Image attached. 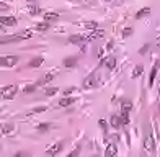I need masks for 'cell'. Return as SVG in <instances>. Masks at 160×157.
<instances>
[{"label": "cell", "mask_w": 160, "mask_h": 157, "mask_svg": "<svg viewBox=\"0 0 160 157\" xmlns=\"http://www.w3.org/2000/svg\"><path fill=\"white\" fill-rule=\"evenodd\" d=\"M96 85H98V74H96V72H93V74H90L88 77L83 78L82 87L85 88V90H92V88H95Z\"/></svg>", "instance_id": "6da1fadb"}, {"label": "cell", "mask_w": 160, "mask_h": 157, "mask_svg": "<svg viewBox=\"0 0 160 157\" xmlns=\"http://www.w3.org/2000/svg\"><path fill=\"white\" fill-rule=\"evenodd\" d=\"M17 92H18L17 85H7V87H2V97L5 100H12L17 95Z\"/></svg>", "instance_id": "7a4b0ae2"}, {"label": "cell", "mask_w": 160, "mask_h": 157, "mask_svg": "<svg viewBox=\"0 0 160 157\" xmlns=\"http://www.w3.org/2000/svg\"><path fill=\"white\" fill-rule=\"evenodd\" d=\"M17 62H18V57H17V56H3V57L0 59V64H2V67H13Z\"/></svg>", "instance_id": "3957f363"}, {"label": "cell", "mask_w": 160, "mask_h": 157, "mask_svg": "<svg viewBox=\"0 0 160 157\" xmlns=\"http://www.w3.org/2000/svg\"><path fill=\"white\" fill-rule=\"evenodd\" d=\"M62 146H64L62 142H54V144H51L49 147L46 149V154H48V156H51V157L57 156V154L62 151Z\"/></svg>", "instance_id": "277c9868"}, {"label": "cell", "mask_w": 160, "mask_h": 157, "mask_svg": "<svg viewBox=\"0 0 160 157\" xmlns=\"http://www.w3.org/2000/svg\"><path fill=\"white\" fill-rule=\"evenodd\" d=\"M69 43L70 44H78V46H83L85 43H88V38L82 36V34H72L69 38Z\"/></svg>", "instance_id": "5b68a950"}, {"label": "cell", "mask_w": 160, "mask_h": 157, "mask_svg": "<svg viewBox=\"0 0 160 157\" xmlns=\"http://www.w3.org/2000/svg\"><path fill=\"white\" fill-rule=\"evenodd\" d=\"M101 66L106 67V69H110V70H113V69H115V66H116V59L113 57V56H108V57H105L101 61Z\"/></svg>", "instance_id": "8992f818"}, {"label": "cell", "mask_w": 160, "mask_h": 157, "mask_svg": "<svg viewBox=\"0 0 160 157\" xmlns=\"http://www.w3.org/2000/svg\"><path fill=\"white\" fill-rule=\"evenodd\" d=\"M56 74H57V70H52V72H49V74H48V75H44V77H43L41 80H38V83H36V85L39 87V85H46V83H49L51 80L54 78V75H56Z\"/></svg>", "instance_id": "52a82bcc"}, {"label": "cell", "mask_w": 160, "mask_h": 157, "mask_svg": "<svg viewBox=\"0 0 160 157\" xmlns=\"http://www.w3.org/2000/svg\"><path fill=\"white\" fill-rule=\"evenodd\" d=\"M116 154H118V147H116V144L110 142L108 147H106V151H105V157H116Z\"/></svg>", "instance_id": "ba28073f"}, {"label": "cell", "mask_w": 160, "mask_h": 157, "mask_svg": "<svg viewBox=\"0 0 160 157\" xmlns=\"http://www.w3.org/2000/svg\"><path fill=\"white\" fill-rule=\"evenodd\" d=\"M0 23H2V26H13V25H17V18L15 17H2L0 18Z\"/></svg>", "instance_id": "9c48e42d"}, {"label": "cell", "mask_w": 160, "mask_h": 157, "mask_svg": "<svg viewBox=\"0 0 160 157\" xmlns=\"http://www.w3.org/2000/svg\"><path fill=\"white\" fill-rule=\"evenodd\" d=\"M144 149L147 152H154V139H152V136H147L144 139Z\"/></svg>", "instance_id": "30bf717a"}, {"label": "cell", "mask_w": 160, "mask_h": 157, "mask_svg": "<svg viewBox=\"0 0 160 157\" xmlns=\"http://www.w3.org/2000/svg\"><path fill=\"white\" fill-rule=\"evenodd\" d=\"M110 123H111V126H113V128H119V126L123 124V121H121V116L113 115V116L110 118Z\"/></svg>", "instance_id": "8fae6325"}, {"label": "cell", "mask_w": 160, "mask_h": 157, "mask_svg": "<svg viewBox=\"0 0 160 157\" xmlns=\"http://www.w3.org/2000/svg\"><path fill=\"white\" fill-rule=\"evenodd\" d=\"M157 70H159V62H155V66L152 67V72H150V75H149V87H150L152 83H154V80H155Z\"/></svg>", "instance_id": "7c38bea8"}, {"label": "cell", "mask_w": 160, "mask_h": 157, "mask_svg": "<svg viewBox=\"0 0 160 157\" xmlns=\"http://www.w3.org/2000/svg\"><path fill=\"white\" fill-rule=\"evenodd\" d=\"M149 13H150V8H149V7H145V8H140L139 12L136 13V20H140V18L147 17Z\"/></svg>", "instance_id": "4fadbf2b"}, {"label": "cell", "mask_w": 160, "mask_h": 157, "mask_svg": "<svg viewBox=\"0 0 160 157\" xmlns=\"http://www.w3.org/2000/svg\"><path fill=\"white\" fill-rule=\"evenodd\" d=\"M121 108H123V111H131L132 110V102L131 100H123V102H121Z\"/></svg>", "instance_id": "5bb4252c"}, {"label": "cell", "mask_w": 160, "mask_h": 157, "mask_svg": "<svg viewBox=\"0 0 160 157\" xmlns=\"http://www.w3.org/2000/svg\"><path fill=\"white\" fill-rule=\"evenodd\" d=\"M75 64H77V57H66L64 59V66L66 67H75Z\"/></svg>", "instance_id": "9a60e30c"}, {"label": "cell", "mask_w": 160, "mask_h": 157, "mask_svg": "<svg viewBox=\"0 0 160 157\" xmlns=\"http://www.w3.org/2000/svg\"><path fill=\"white\" fill-rule=\"evenodd\" d=\"M54 20H59V13H44V21H54Z\"/></svg>", "instance_id": "2e32d148"}, {"label": "cell", "mask_w": 160, "mask_h": 157, "mask_svg": "<svg viewBox=\"0 0 160 157\" xmlns=\"http://www.w3.org/2000/svg\"><path fill=\"white\" fill-rule=\"evenodd\" d=\"M43 62H44V59H43V57H34L33 61L28 62V66H29V67H39Z\"/></svg>", "instance_id": "e0dca14e"}, {"label": "cell", "mask_w": 160, "mask_h": 157, "mask_svg": "<svg viewBox=\"0 0 160 157\" xmlns=\"http://www.w3.org/2000/svg\"><path fill=\"white\" fill-rule=\"evenodd\" d=\"M74 102H75L74 98H69V97H66V98H62L61 102H59V107H64V108H66V107H70Z\"/></svg>", "instance_id": "ac0fdd59"}, {"label": "cell", "mask_w": 160, "mask_h": 157, "mask_svg": "<svg viewBox=\"0 0 160 157\" xmlns=\"http://www.w3.org/2000/svg\"><path fill=\"white\" fill-rule=\"evenodd\" d=\"M80 25H82L83 28H87V29H96L98 28V25H96L95 21H82Z\"/></svg>", "instance_id": "d6986e66"}, {"label": "cell", "mask_w": 160, "mask_h": 157, "mask_svg": "<svg viewBox=\"0 0 160 157\" xmlns=\"http://www.w3.org/2000/svg\"><path fill=\"white\" fill-rule=\"evenodd\" d=\"M34 28H36L38 31H46V29H49V23H48V21H41V23H36Z\"/></svg>", "instance_id": "ffe728a7"}, {"label": "cell", "mask_w": 160, "mask_h": 157, "mask_svg": "<svg viewBox=\"0 0 160 157\" xmlns=\"http://www.w3.org/2000/svg\"><path fill=\"white\" fill-rule=\"evenodd\" d=\"M12 131H13V124H10V123H7V124H2V134H3V136L10 134Z\"/></svg>", "instance_id": "44dd1931"}, {"label": "cell", "mask_w": 160, "mask_h": 157, "mask_svg": "<svg viewBox=\"0 0 160 157\" xmlns=\"http://www.w3.org/2000/svg\"><path fill=\"white\" fill-rule=\"evenodd\" d=\"M29 13H31V15H39V13H43V12H41V8L36 7L34 4H29Z\"/></svg>", "instance_id": "7402d4cb"}, {"label": "cell", "mask_w": 160, "mask_h": 157, "mask_svg": "<svg viewBox=\"0 0 160 157\" xmlns=\"http://www.w3.org/2000/svg\"><path fill=\"white\" fill-rule=\"evenodd\" d=\"M142 70H144V67L140 66V64H139V66H136V67H134V70H132V78L139 77V75L142 74Z\"/></svg>", "instance_id": "603a6c76"}, {"label": "cell", "mask_w": 160, "mask_h": 157, "mask_svg": "<svg viewBox=\"0 0 160 157\" xmlns=\"http://www.w3.org/2000/svg\"><path fill=\"white\" fill-rule=\"evenodd\" d=\"M57 88L56 87H49V88H44V95L46 97H52V95H56V93H57Z\"/></svg>", "instance_id": "cb8c5ba5"}, {"label": "cell", "mask_w": 160, "mask_h": 157, "mask_svg": "<svg viewBox=\"0 0 160 157\" xmlns=\"http://www.w3.org/2000/svg\"><path fill=\"white\" fill-rule=\"evenodd\" d=\"M51 128V124L48 123H41V124H38V131L39 132H48V129Z\"/></svg>", "instance_id": "d4e9b609"}, {"label": "cell", "mask_w": 160, "mask_h": 157, "mask_svg": "<svg viewBox=\"0 0 160 157\" xmlns=\"http://www.w3.org/2000/svg\"><path fill=\"white\" fill-rule=\"evenodd\" d=\"M46 110H48V107H38V108H33V110H31V111H29L28 115L31 116V115H36V113H41V111H46Z\"/></svg>", "instance_id": "484cf974"}, {"label": "cell", "mask_w": 160, "mask_h": 157, "mask_svg": "<svg viewBox=\"0 0 160 157\" xmlns=\"http://www.w3.org/2000/svg\"><path fill=\"white\" fill-rule=\"evenodd\" d=\"M80 151H82V147H80V146H77L72 152H69V156H67V157H78V156H80Z\"/></svg>", "instance_id": "4316f807"}, {"label": "cell", "mask_w": 160, "mask_h": 157, "mask_svg": "<svg viewBox=\"0 0 160 157\" xmlns=\"http://www.w3.org/2000/svg\"><path fill=\"white\" fill-rule=\"evenodd\" d=\"M31 34H33V31H31V29H23V31H20V36L23 38V39L31 38Z\"/></svg>", "instance_id": "83f0119b"}, {"label": "cell", "mask_w": 160, "mask_h": 157, "mask_svg": "<svg viewBox=\"0 0 160 157\" xmlns=\"http://www.w3.org/2000/svg\"><path fill=\"white\" fill-rule=\"evenodd\" d=\"M121 121H123V124L129 123V111H123V113H121Z\"/></svg>", "instance_id": "f1b7e54d"}, {"label": "cell", "mask_w": 160, "mask_h": 157, "mask_svg": "<svg viewBox=\"0 0 160 157\" xmlns=\"http://www.w3.org/2000/svg\"><path fill=\"white\" fill-rule=\"evenodd\" d=\"M36 87H38L36 83H34V85H26V87H25V90H23V92H25V93H33V92L36 90Z\"/></svg>", "instance_id": "f546056e"}, {"label": "cell", "mask_w": 160, "mask_h": 157, "mask_svg": "<svg viewBox=\"0 0 160 157\" xmlns=\"http://www.w3.org/2000/svg\"><path fill=\"white\" fill-rule=\"evenodd\" d=\"M132 34V28L131 26H127V28L123 29V38H127V36H131Z\"/></svg>", "instance_id": "4dcf8cb0"}, {"label": "cell", "mask_w": 160, "mask_h": 157, "mask_svg": "<svg viewBox=\"0 0 160 157\" xmlns=\"http://www.w3.org/2000/svg\"><path fill=\"white\" fill-rule=\"evenodd\" d=\"M98 123H100V126H101V129H103V131H105V132H108V124H106V121H105V120H100Z\"/></svg>", "instance_id": "1f68e13d"}, {"label": "cell", "mask_w": 160, "mask_h": 157, "mask_svg": "<svg viewBox=\"0 0 160 157\" xmlns=\"http://www.w3.org/2000/svg\"><path fill=\"white\" fill-rule=\"evenodd\" d=\"M96 36H103V31H98V33H93L92 38H96Z\"/></svg>", "instance_id": "d6a6232c"}, {"label": "cell", "mask_w": 160, "mask_h": 157, "mask_svg": "<svg viewBox=\"0 0 160 157\" xmlns=\"http://www.w3.org/2000/svg\"><path fill=\"white\" fill-rule=\"evenodd\" d=\"M74 90H75V88H67V90L64 92V95H70V92H74Z\"/></svg>", "instance_id": "836d02e7"}, {"label": "cell", "mask_w": 160, "mask_h": 157, "mask_svg": "<svg viewBox=\"0 0 160 157\" xmlns=\"http://www.w3.org/2000/svg\"><path fill=\"white\" fill-rule=\"evenodd\" d=\"M13 157H25V152H17Z\"/></svg>", "instance_id": "e575fe53"}, {"label": "cell", "mask_w": 160, "mask_h": 157, "mask_svg": "<svg viewBox=\"0 0 160 157\" xmlns=\"http://www.w3.org/2000/svg\"><path fill=\"white\" fill-rule=\"evenodd\" d=\"M159 105H160V98H159Z\"/></svg>", "instance_id": "d590c367"}, {"label": "cell", "mask_w": 160, "mask_h": 157, "mask_svg": "<svg viewBox=\"0 0 160 157\" xmlns=\"http://www.w3.org/2000/svg\"><path fill=\"white\" fill-rule=\"evenodd\" d=\"M105 2H110V0H105Z\"/></svg>", "instance_id": "8d00e7d4"}, {"label": "cell", "mask_w": 160, "mask_h": 157, "mask_svg": "<svg viewBox=\"0 0 160 157\" xmlns=\"http://www.w3.org/2000/svg\"><path fill=\"white\" fill-rule=\"evenodd\" d=\"M31 2H34V0H31Z\"/></svg>", "instance_id": "74e56055"}]
</instances>
